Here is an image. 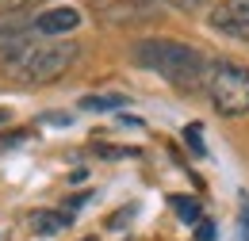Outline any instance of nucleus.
Instances as JSON below:
<instances>
[{"label":"nucleus","instance_id":"nucleus-13","mask_svg":"<svg viewBox=\"0 0 249 241\" xmlns=\"http://www.w3.org/2000/svg\"><path fill=\"white\" fill-rule=\"evenodd\" d=\"M35 0H0V12H16V8H27Z\"/></svg>","mask_w":249,"mask_h":241},{"label":"nucleus","instance_id":"nucleus-12","mask_svg":"<svg viewBox=\"0 0 249 241\" xmlns=\"http://www.w3.org/2000/svg\"><path fill=\"white\" fill-rule=\"evenodd\" d=\"M157 4H169V8H177V12H196L203 0H157Z\"/></svg>","mask_w":249,"mask_h":241},{"label":"nucleus","instance_id":"nucleus-8","mask_svg":"<svg viewBox=\"0 0 249 241\" xmlns=\"http://www.w3.org/2000/svg\"><path fill=\"white\" fill-rule=\"evenodd\" d=\"M169 203H173V211H177V218H180V222H192V226L199 222V203H196L192 195H173Z\"/></svg>","mask_w":249,"mask_h":241},{"label":"nucleus","instance_id":"nucleus-2","mask_svg":"<svg viewBox=\"0 0 249 241\" xmlns=\"http://www.w3.org/2000/svg\"><path fill=\"white\" fill-rule=\"evenodd\" d=\"M130 58H134V65L165 77L180 92H196L207 77L203 54L196 46H188V42H177V38H142V42H134Z\"/></svg>","mask_w":249,"mask_h":241},{"label":"nucleus","instance_id":"nucleus-4","mask_svg":"<svg viewBox=\"0 0 249 241\" xmlns=\"http://www.w3.org/2000/svg\"><path fill=\"white\" fill-rule=\"evenodd\" d=\"M211 27L226 38L249 42V0H218L211 8Z\"/></svg>","mask_w":249,"mask_h":241},{"label":"nucleus","instance_id":"nucleus-1","mask_svg":"<svg viewBox=\"0 0 249 241\" xmlns=\"http://www.w3.org/2000/svg\"><path fill=\"white\" fill-rule=\"evenodd\" d=\"M73 61H77V46H69V42H46V38H38L35 27L0 46V65L16 81H27V85H50V81H58Z\"/></svg>","mask_w":249,"mask_h":241},{"label":"nucleus","instance_id":"nucleus-14","mask_svg":"<svg viewBox=\"0 0 249 241\" xmlns=\"http://www.w3.org/2000/svg\"><path fill=\"white\" fill-rule=\"evenodd\" d=\"M199 241H215V226L211 222H199Z\"/></svg>","mask_w":249,"mask_h":241},{"label":"nucleus","instance_id":"nucleus-5","mask_svg":"<svg viewBox=\"0 0 249 241\" xmlns=\"http://www.w3.org/2000/svg\"><path fill=\"white\" fill-rule=\"evenodd\" d=\"M96 12L111 23H138L157 16V0H96Z\"/></svg>","mask_w":249,"mask_h":241},{"label":"nucleus","instance_id":"nucleus-15","mask_svg":"<svg viewBox=\"0 0 249 241\" xmlns=\"http://www.w3.org/2000/svg\"><path fill=\"white\" fill-rule=\"evenodd\" d=\"M4 119H8V111H4V107H0V122H4Z\"/></svg>","mask_w":249,"mask_h":241},{"label":"nucleus","instance_id":"nucleus-3","mask_svg":"<svg viewBox=\"0 0 249 241\" xmlns=\"http://www.w3.org/2000/svg\"><path fill=\"white\" fill-rule=\"evenodd\" d=\"M207 100L215 103L218 115H249V65L238 61H211L203 77Z\"/></svg>","mask_w":249,"mask_h":241},{"label":"nucleus","instance_id":"nucleus-9","mask_svg":"<svg viewBox=\"0 0 249 241\" xmlns=\"http://www.w3.org/2000/svg\"><path fill=\"white\" fill-rule=\"evenodd\" d=\"M69 218L73 214H54V211H46V214H35V230L38 234H54V230H62V226H69Z\"/></svg>","mask_w":249,"mask_h":241},{"label":"nucleus","instance_id":"nucleus-10","mask_svg":"<svg viewBox=\"0 0 249 241\" xmlns=\"http://www.w3.org/2000/svg\"><path fill=\"white\" fill-rule=\"evenodd\" d=\"M238 203H242L238 207V234H242V241H249V191H242Z\"/></svg>","mask_w":249,"mask_h":241},{"label":"nucleus","instance_id":"nucleus-7","mask_svg":"<svg viewBox=\"0 0 249 241\" xmlns=\"http://www.w3.org/2000/svg\"><path fill=\"white\" fill-rule=\"evenodd\" d=\"M126 107V96H85L81 100V111H115Z\"/></svg>","mask_w":249,"mask_h":241},{"label":"nucleus","instance_id":"nucleus-6","mask_svg":"<svg viewBox=\"0 0 249 241\" xmlns=\"http://www.w3.org/2000/svg\"><path fill=\"white\" fill-rule=\"evenodd\" d=\"M77 23H81V12L77 8H50V12H42L35 19V31L38 34H65V31H73Z\"/></svg>","mask_w":249,"mask_h":241},{"label":"nucleus","instance_id":"nucleus-11","mask_svg":"<svg viewBox=\"0 0 249 241\" xmlns=\"http://www.w3.org/2000/svg\"><path fill=\"white\" fill-rule=\"evenodd\" d=\"M199 134H203V130H199V122H192V126L184 130V138H188V146H192V153H203V142H199Z\"/></svg>","mask_w":249,"mask_h":241}]
</instances>
